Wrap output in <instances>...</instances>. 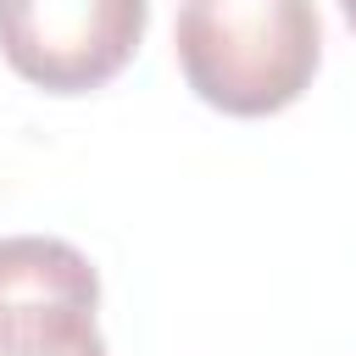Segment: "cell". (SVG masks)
<instances>
[{"label":"cell","mask_w":356,"mask_h":356,"mask_svg":"<svg viewBox=\"0 0 356 356\" xmlns=\"http://www.w3.org/2000/svg\"><path fill=\"white\" fill-rule=\"evenodd\" d=\"M172 50L195 100L222 117H273L312 89L323 22L312 0H189Z\"/></svg>","instance_id":"1"},{"label":"cell","mask_w":356,"mask_h":356,"mask_svg":"<svg viewBox=\"0 0 356 356\" xmlns=\"http://www.w3.org/2000/svg\"><path fill=\"white\" fill-rule=\"evenodd\" d=\"M339 11H345V22H350V33H356V0H339Z\"/></svg>","instance_id":"4"},{"label":"cell","mask_w":356,"mask_h":356,"mask_svg":"<svg viewBox=\"0 0 356 356\" xmlns=\"http://www.w3.org/2000/svg\"><path fill=\"white\" fill-rule=\"evenodd\" d=\"M145 28L150 0H0V56L44 95L106 89Z\"/></svg>","instance_id":"2"},{"label":"cell","mask_w":356,"mask_h":356,"mask_svg":"<svg viewBox=\"0 0 356 356\" xmlns=\"http://www.w3.org/2000/svg\"><path fill=\"white\" fill-rule=\"evenodd\" d=\"M100 273L50 234L0 239V356H106Z\"/></svg>","instance_id":"3"}]
</instances>
